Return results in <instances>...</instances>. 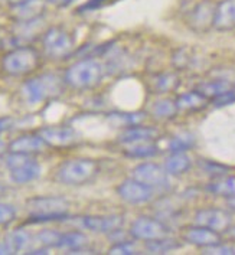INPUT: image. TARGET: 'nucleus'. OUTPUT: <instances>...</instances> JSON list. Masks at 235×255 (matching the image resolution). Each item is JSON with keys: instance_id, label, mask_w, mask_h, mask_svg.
Here are the masks:
<instances>
[{"instance_id": "nucleus-1", "label": "nucleus", "mask_w": 235, "mask_h": 255, "mask_svg": "<svg viewBox=\"0 0 235 255\" xmlns=\"http://www.w3.org/2000/svg\"><path fill=\"white\" fill-rule=\"evenodd\" d=\"M30 218V224H41V222H54L64 221L68 218L69 202L59 196H41L32 198L26 202Z\"/></svg>"}, {"instance_id": "nucleus-2", "label": "nucleus", "mask_w": 235, "mask_h": 255, "mask_svg": "<svg viewBox=\"0 0 235 255\" xmlns=\"http://www.w3.org/2000/svg\"><path fill=\"white\" fill-rule=\"evenodd\" d=\"M104 75V67L94 58H85L74 64L65 72V82L72 88L87 90L98 85Z\"/></svg>"}, {"instance_id": "nucleus-3", "label": "nucleus", "mask_w": 235, "mask_h": 255, "mask_svg": "<svg viewBox=\"0 0 235 255\" xmlns=\"http://www.w3.org/2000/svg\"><path fill=\"white\" fill-rule=\"evenodd\" d=\"M62 93V81L54 74H43L25 81L22 85V95L29 104H38L48 98Z\"/></svg>"}, {"instance_id": "nucleus-4", "label": "nucleus", "mask_w": 235, "mask_h": 255, "mask_svg": "<svg viewBox=\"0 0 235 255\" xmlns=\"http://www.w3.org/2000/svg\"><path fill=\"white\" fill-rule=\"evenodd\" d=\"M98 170L97 161L91 159H72L59 166L56 179L64 185H83L94 179Z\"/></svg>"}, {"instance_id": "nucleus-5", "label": "nucleus", "mask_w": 235, "mask_h": 255, "mask_svg": "<svg viewBox=\"0 0 235 255\" xmlns=\"http://www.w3.org/2000/svg\"><path fill=\"white\" fill-rule=\"evenodd\" d=\"M39 65V55L30 46H19L6 55L1 61L4 72L13 77H22L33 72Z\"/></svg>"}, {"instance_id": "nucleus-6", "label": "nucleus", "mask_w": 235, "mask_h": 255, "mask_svg": "<svg viewBox=\"0 0 235 255\" xmlns=\"http://www.w3.org/2000/svg\"><path fill=\"white\" fill-rule=\"evenodd\" d=\"M43 49L51 58H64L72 52L74 39L62 27L54 26L48 29L43 35Z\"/></svg>"}, {"instance_id": "nucleus-7", "label": "nucleus", "mask_w": 235, "mask_h": 255, "mask_svg": "<svg viewBox=\"0 0 235 255\" xmlns=\"http://www.w3.org/2000/svg\"><path fill=\"white\" fill-rule=\"evenodd\" d=\"M131 177L136 180L150 186L154 190H162L169 188V173L165 167L156 164V163H141L133 169Z\"/></svg>"}, {"instance_id": "nucleus-8", "label": "nucleus", "mask_w": 235, "mask_h": 255, "mask_svg": "<svg viewBox=\"0 0 235 255\" xmlns=\"http://www.w3.org/2000/svg\"><path fill=\"white\" fill-rule=\"evenodd\" d=\"M170 229L159 219H153L149 216H140L133 224L130 234L133 238L141 240V241H152V240H159L165 238L169 235Z\"/></svg>"}, {"instance_id": "nucleus-9", "label": "nucleus", "mask_w": 235, "mask_h": 255, "mask_svg": "<svg viewBox=\"0 0 235 255\" xmlns=\"http://www.w3.org/2000/svg\"><path fill=\"white\" fill-rule=\"evenodd\" d=\"M233 218L227 212L218 208H207L201 209L195 215V225L205 227V228L214 229L220 234H224L227 229L231 227Z\"/></svg>"}, {"instance_id": "nucleus-10", "label": "nucleus", "mask_w": 235, "mask_h": 255, "mask_svg": "<svg viewBox=\"0 0 235 255\" xmlns=\"http://www.w3.org/2000/svg\"><path fill=\"white\" fill-rule=\"evenodd\" d=\"M38 134L46 143V146L55 148H65L72 146L77 141V131L68 126H52L43 127Z\"/></svg>"}, {"instance_id": "nucleus-11", "label": "nucleus", "mask_w": 235, "mask_h": 255, "mask_svg": "<svg viewBox=\"0 0 235 255\" xmlns=\"http://www.w3.org/2000/svg\"><path fill=\"white\" fill-rule=\"evenodd\" d=\"M117 193L123 201L137 205V203H146L152 201L154 196V189L131 177L120 183V186L117 188Z\"/></svg>"}, {"instance_id": "nucleus-12", "label": "nucleus", "mask_w": 235, "mask_h": 255, "mask_svg": "<svg viewBox=\"0 0 235 255\" xmlns=\"http://www.w3.org/2000/svg\"><path fill=\"white\" fill-rule=\"evenodd\" d=\"M215 7L211 0H202L199 1L192 12L189 13V26L196 32H207L211 26H214V16H215Z\"/></svg>"}, {"instance_id": "nucleus-13", "label": "nucleus", "mask_w": 235, "mask_h": 255, "mask_svg": "<svg viewBox=\"0 0 235 255\" xmlns=\"http://www.w3.org/2000/svg\"><path fill=\"white\" fill-rule=\"evenodd\" d=\"M83 225L87 229L98 234H116L123 228L124 218L120 215L85 216L83 219Z\"/></svg>"}, {"instance_id": "nucleus-14", "label": "nucleus", "mask_w": 235, "mask_h": 255, "mask_svg": "<svg viewBox=\"0 0 235 255\" xmlns=\"http://www.w3.org/2000/svg\"><path fill=\"white\" fill-rule=\"evenodd\" d=\"M183 240L186 242H189V244H192V245L205 248V247H211L214 244L221 242V234L214 231V229L196 225V227L188 228L185 231Z\"/></svg>"}, {"instance_id": "nucleus-15", "label": "nucleus", "mask_w": 235, "mask_h": 255, "mask_svg": "<svg viewBox=\"0 0 235 255\" xmlns=\"http://www.w3.org/2000/svg\"><path fill=\"white\" fill-rule=\"evenodd\" d=\"M214 27L220 32L235 29V0H222L217 4Z\"/></svg>"}, {"instance_id": "nucleus-16", "label": "nucleus", "mask_w": 235, "mask_h": 255, "mask_svg": "<svg viewBox=\"0 0 235 255\" xmlns=\"http://www.w3.org/2000/svg\"><path fill=\"white\" fill-rule=\"evenodd\" d=\"M157 137H159V130L157 128L137 124V126L127 127L118 137V141L123 143V144H136V143L154 141Z\"/></svg>"}, {"instance_id": "nucleus-17", "label": "nucleus", "mask_w": 235, "mask_h": 255, "mask_svg": "<svg viewBox=\"0 0 235 255\" xmlns=\"http://www.w3.org/2000/svg\"><path fill=\"white\" fill-rule=\"evenodd\" d=\"M48 147L46 143L42 140L39 134H26L13 140L9 144L10 153H23V154H33L39 153L43 148Z\"/></svg>"}, {"instance_id": "nucleus-18", "label": "nucleus", "mask_w": 235, "mask_h": 255, "mask_svg": "<svg viewBox=\"0 0 235 255\" xmlns=\"http://www.w3.org/2000/svg\"><path fill=\"white\" fill-rule=\"evenodd\" d=\"M41 164L35 159L26 161L17 167L10 169V179L14 183H29L41 176Z\"/></svg>"}, {"instance_id": "nucleus-19", "label": "nucleus", "mask_w": 235, "mask_h": 255, "mask_svg": "<svg viewBox=\"0 0 235 255\" xmlns=\"http://www.w3.org/2000/svg\"><path fill=\"white\" fill-rule=\"evenodd\" d=\"M208 98H205L201 93H198L196 90L191 91V93H185V94H180L175 103H176V107L178 111L182 113H195V111H201L208 106Z\"/></svg>"}, {"instance_id": "nucleus-20", "label": "nucleus", "mask_w": 235, "mask_h": 255, "mask_svg": "<svg viewBox=\"0 0 235 255\" xmlns=\"http://www.w3.org/2000/svg\"><path fill=\"white\" fill-rule=\"evenodd\" d=\"M235 85L233 82H230L228 80H224V78H218V80L208 81V82H202L199 84L195 90L198 93L204 95L208 100H215L217 97H220L224 93L230 91L231 88H234Z\"/></svg>"}, {"instance_id": "nucleus-21", "label": "nucleus", "mask_w": 235, "mask_h": 255, "mask_svg": "<svg viewBox=\"0 0 235 255\" xmlns=\"http://www.w3.org/2000/svg\"><path fill=\"white\" fill-rule=\"evenodd\" d=\"M45 7L43 0H26L20 4H14L13 14L14 17L22 22V20H30L36 19L42 14V10Z\"/></svg>"}, {"instance_id": "nucleus-22", "label": "nucleus", "mask_w": 235, "mask_h": 255, "mask_svg": "<svg viewBox=\"0 0 235 255\" xmlns=\"http://www.w3.org/2000/svg\"><path fill=\"white\" fill-rule=\"evenodd\" d=\"M192 166V161L185 153H172L165 161V169L169 176H180L186 173Z\"/></svg>"}, {"instance_id": "nucleus-23", "label": "nucleus", "mask_w": 235, "mask_h": 255, "mask_svg": "<svg viewBox=\"0 0 235 255\" xmlns=\"http://www.w3.org/2000/svg\"><path fill=\"white\" fill-rule=\"evenodd\" d=\"M207 190L217 196H225L230 198L235 195V177L234 176H221L217 177L212 183L207 186Z\"/></svg>"}, {"instance_id": "nucleus-24", "label": "nucleus", "mask_w": 235, "mask_h": 255, "mask_svg": "<svg viewBox=\"0 0 235 255\" xmlns=\"http://www.w3.org/2000/svg\"><path fill=\"white\" fill-rule=\"evenodd\" d=\"M179 77L173 72H163L156 75L152 80V88L154 93H170L179 87Z\"/></svg>"}, {"instance_id": "nucleus-25", "label": "nucleus", "mask_w": 235, "mask_h": 255, "mask_svg": "<svg viewBox=\"0 0 235 255\" xmlns=\"http://www.w3.org/2000/svg\"><path fill=\"white\" fill-rule=\"evenodd\" d=\"M157 153H159V147L153 141L131 144L130 147L125 148L124 151L125 156L131 159H149V157L156 156Z\"/></svg>"}, {"instance_id": "nucleus-26", "label": "nucleus", "mask_w": 235, "mask_h": 255, "mask_svg": "<svg viewBox=\"0 0 235 255\" xmlns=\"http://www.w3.org/2000/svg\"><path fill=\"white\" fill-rule=\"evenodd\" d=\"M29 240H30V237H29L28 232H25L22 229H16L13 232L7 234L3 242L6 244L10 254H16L28 245Z\"/></svg>"}, {"instance_id": "nucleus-27", "label": "nucleus", "mask_w": 235, "mask_h": 255, "mask_svg": "<svg viewBox=\"0 0 235 255\" xmlns=\"http://www.w3.org/2000/svg\"><path fill=\"white\" fill-rule=\"evenodd\" d=\"M87 237L81 232H67V234H61V240L58 248H67L72 251H80L87 245Z\"/></svg>"}, {"instance_id": "nucleus-28", "label": "nucleus", "mask_w": 235, "mask_h": 255, "mask_svg": "<svg viewBox=\"0 0 235 255\" xmlns=\"http://www.w3.org/2000/svg\"><path fill=\"white\" fill-rule=\"evenodd\" d=\"M182 247L178 240H173V238H159V240H152V241H146V248L153 253V254H165L169 251H173V250H178Z\"/></svg>"}, {"instance_id": "nucleus-29", "label": "nucleus", "mask_w": 235, "mask_h": 255, "mask_svg": "<svg viewBox=\"0 0 235 255\" xmlns=\"http://www.w3.org/2000/svg\"><path fill=\"white\" fill-rule=\"evenodd\" d=\"M178 107L175 101L170 100H162L157 101L152 107V114L157 120H170L178 114Z\"/></svg>"}, {"instance_id": "nucleus-30", "label": "nucleus", "mask_w": 235, "mask_h": 255, "mask_svg": "<svg viewBox=\"0 0 235 255\" xmlns=\"http://www.w3.org/2000/svg\"><path fill=\"white\" fill-rule=\"evenodd\" d=\"M195 146V137L191 133H180L175 135L169 143V151L170 153H185Z\"/></svg>"}, {"instance_id": "nucleus-31", "label": "nucleus", "mask_w": 235, "mask_h": 255, "mask_svg": "<svg viewBox=\"0 0 235 255\" xmlns=\"http://www.w3.org/2000/svg\"><path fill=\"white\" fill-rule=\"evenodd\" d=\"M109 120L118 126V127H131V126H137L141 124V121L144 120V114L141 113H134V114H128V113H113Z\"/></svg>"}, {"instance_id": "nucleus-32", "label": "nucleus", "mask_w": 235, "mask_h": 255, "mask_svg": "<svg viewBox=\"0 0 235 255\" xmlns=\"http://www.w3.org/2000/svg\"><path fill=\"white\" fill-rule=\"evenodd\" d=\"M59 240H61V234L56 231H43L38 235V241L45 248H52V247L58 248Z\"/></svg>"}, {"instance_id": "nucleus-33", "label": "nucleus", "mask_w": 235, "mask_h": 255, "mask_svg": "<svg viewBox=\"0 0 235 255\" xmlns=\"http://www.w3.org/2000/svg\"><path fill=\"white\" fill-rule=\"evenodd\" d=\"M109 253L113 255H117V254L133 255V254H138V250H137V247H136V244H134V242L123 241V242H118V244H116L114 247H111Z\"/></svg>"}, {"instance_id": "nucleus-34", "label": "nucleus", "mask_w": 235, "mask_h": 255, "mask_svg": "<svg viewBox=\"0 0 235 255\" xmlns=\"http://www.w3.org/2000/svg\"><path fill=\"white\" fill-rule=\"evenodd\" d=\"M201 167H202V170L208 173V175H211L212 177H221V176L227 175V172H228V167H225V166H221V164H218V163H214V161H208L204 160L201 161Z\"/></svg>"}, {"instance_id": "nucleus-35", "label": "nucleus", "mask_w": 235, "mask_h": 255, "mask_svg": "<svg viewBox=\"0 0 235 255\" xmlns=\"http://www.w3.org/2000/svg\"><path fill=\"white\" fill-rule=\"evenodd\" d=\"M202 253L208 255H235V248L231 245H225L222 242H218L211 247L202 248Z\"/></svg>"}, {"instance_id": "nucleus-36", "label": "nucleus", "mask_w": 235, "mask_h": 255, "mask_svg": "<svg viewBox=\"0 0 235 255\" xmlns=\"http://www.w3.org/2000/svg\"><path fill=\"white\" fill-rule=\"evenodd\" d=\"M16 216V209L12 205L7 203H0V225H6L12 222Z\"/></svg>"}, {"instance_id": "nucleus-37", "label": "nucleus", "mask_w": 235, "mask_h": 255, "mask_svg": "<svg viewBox=\"0 0 235 255\" xmlns=\"http://www.w3.org/2000/svg\"><path fill=\"white\" fill-rule=\"evenodd\" d=\"M212 103H214L215 107H224V106H228V104L235 103V87L231 88L230 91L220 95V97H217L215 100H212Z\"/></svg>"}, {"instance_id": "nucleus-38", "label": "nucleus", "mask_w": 235, "mask_h": 255, "mask_svg": "<svg viewBox=\"0 0 235 255\" xmlns=\"http://www.w3.org/2000/svg\"><path fill=\"white\" fill-rule=\"evenodd\" d=\"M106 3V0H90L87 3H84L83 6L78 9L80 12H88V10H97L98 7H101Z\"/></svg>"}, {"instance_id": "nucleus-39", "label": "nucleus", "mask_w": 235, "mask_h": 255, "mask_svg": "<svg viewBox=\"0 0 235 255\" xmlns=\"http://www.w3.org/2000/svg\"><path fill=\"white\" fill-rule=\"evenodd\" d=\"M13 126V120L10 117H3L0 119V134L6 130H9L10 127Z\"/></svg>"}, {"instance_id": "nucleus-40", "label": "nucleus", "mask_w": 235, "mask_h": 255, "mask_svg": "<svg viewBox=\"0 0 235 255\" xmlns=\"http://www.w3.org/2000/svg\"><path fill=\"white\" fill-rule=\"evenodd\" d=\"M46 1L51 3V4H54L56 7H67L74 0H46Z\"/></svg>"}, {"instance_id": "nucleus-41", "label": "nucleus", "mask_w": 235, "mask_h": 255, "mask_svg": "<svg viewBox=\"0 0 235 255\" xmlns=\"http://www.w3.org/2000/svg\"><path fill=\"white\" fill-rule=\"evenodd\" d=\"M224 234L227 235V238H230V240L235 241V225H233V224H231V227L227 229V231H225Z\"/></svg>"}, {"instance_id": "nucleus-42", "label": "nucleus", "mask_w": 235, "mask_h": 255, "mask_svg": "<svg viewBox=\"0 0 235 255\" xmlns=\"http://www.w3.org/2000/svg\"><path fill=\"white\" fill-rule=\"evenodd\" d=\"M227 203H228V206H230L233 211H235V195L230 196V198H227Z\"/></svg>"}, {"instance_id": "nucleus-43", "label": "nucleus", "mask_w": 235, "mask_h": 255, "mask_svg": "<svg viewBox=\"0 0 235 255\" xmlns=\"http://www.w3.org/2000/svg\"><path fill=\"white\" fill-rule=\"evenodd\" d=\"M6 254H10V253H9V250H7V247H6V244L1 241L0 242V255H6Z\"/></svg>"}, {"instance_id": "nucleus-44", "label": "nucleus", "mask_w": 235, "mask_h": 255, "mask_svg": "<svg viewBox=\"0 0 235 255\" xmlns=\"http://www.w3.org/2000/svg\"><path fill=\"white\" fill-rule=\"evenodd\" d=\"M12 6H14V4H20V3H23V1H26V0H7Z\"/></svg>"}, {"instance_id": "nucleus-45", "label": "nucleus", "mask_w": 235, "mask_h": 255, "mask_svg": "<svg viewBox=\"0 0 235 255\" xmlns=\"http://www.w3.org/2000/svg\"><path fill=\"white\" fill-rule=\"evenodd\" d=\"M6 190H7V189H6V186H3V185L0 183V196H3V195L6 193Z\"/></svg>"}, {"instance_id": "nucleus-46", "label": "nucleus", "mask_w": 235, "mask_h": 255, "mask_svg": "<svg viewBox=\"0 0 235 255\" xmlns=\"http://www.w3.org/2000/svg\"><path fill=\"white\" fill-rule=\"evenodd\" d=\"M4 148H6V146H4V143L3 141H0V154L4 151Z\"/></svg>"}]
</instances>
